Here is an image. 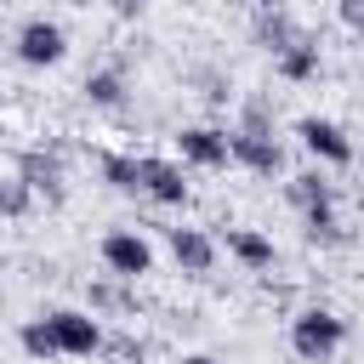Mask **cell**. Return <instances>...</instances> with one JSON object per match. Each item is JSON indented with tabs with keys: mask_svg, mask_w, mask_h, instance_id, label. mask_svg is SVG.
I'll return each mask as SVG.
<instances>
[{
	"mask_svg": "<svg viewBox=\"0 0 364 364\" xmlns=\"http://www.w3.org/2000/svg\"><path fill=\"white\" fill-rule=\"evenodd\" d=\"M341 341H347V324H341L330 307H301V313L290 318V347H296V358H307V364H324Z\"/></svg>",
	"mask_w": 364,
	"mask_h": 364,
	"instance_id": "6da1fadb",
	"label": "cell"
},
{
	"mask_svg": "<svg viewBox=\"0 0 364 364\" xmlns=\"http://www.w3.org/2000/svg\"><path fill=\"white\" fill-rule=\"evenodd\" d=\"M97 256H102V267H108L114 279H142V273H154V245H148L142 233H125V228L102 233Z\"/></svg>",
	"mask_w": 364,
	"mask_h": 364,
	"instance_id": "7a4b0ae2",
	"label": "cell"
},
{
	"mask_svg": "<svg viewBox=\"0 0 364 364\" xmlns=\"http://www.w3.org/2000/svg\"><path fill=\"white\" fill-rule=\"evenodd\" d=\"M233 165H245L256 176H279L284 171V148L273 142L267 125H239L233 131Z\"/></svg>",
	"mask_w": 364,
	"mask_h": 364,
	"instance_id": "3957f363",
	"label": "cell"
},
{
	"mask_svg": "<svg viewBox=\"0 0 364 364\" xmlns=\"http://www.w3.org/2000/svg\"><path fill=\"white\" fill-rule=\"evenodd\" d=\"M63 51H68V34H63L51 17H28V23L17 28V57H23L28 68H51V63H63Z\"/></svg>",
	"mask_w": 364,
	"mask_h": 364,
	"instance_id": "277c9868",
	"label": "cell"
},
{
	"mask_svg": "<svg viewBox=\"0 0 364 364\" xmlns=\"http://www.w3.org/2000/svg\"><path fill=\"white\" fill-rule=\"evenodd\" d=\"M46 318H51V330H57V347H63L68 358H91V353L102 347V324H97L91 313H80V307H51Z\"/></svg>",
	"mask_w": 364,
	"mask_h": 364,
	"instance_id": "5b68a950",
	"label": "cell"
},
{
	"mask_svg": "<svg viewBox=\"0 0 364 364\" xmlns=\"http://www.w3.org/2000/svg\"><path fill=\"white\" fill-rule=\"evenodd\" d=\"M176 148H182V159H188V165H199V171H222V165L233 159V131L188 125V131L176 136Z\"/></svg>",
	"mask_w": 364,
	"mask_h": 364,
	"instance_id": "8992f818",
	"label": "cell"
},
{
	"mask_svg": "<svg viewBox=\"0 0 364 364\" xmlns=\"http://www.w3.org/2000/svg\"><path fill=\"white\" fill-rule=\"evenodd\" d=\"M296 136H301V148H307L313 159H324V165H347V159H353V142L341 136V125H330V119H318V114H307V119L296 125Z\"/></svg>",
	"mask_w": 364,
	"mask_h": 364,
	"instance_id": "52a82bcc",
	"label": "cell"
},
{
	"mask_svg": "<svg viewBox=\"0 0 364 364\" xmlns=\"http://www.w3.org/2000/svg\"><path fill=\"white\" fill-rule=\"evenodd\" d=\"M165 245H171L176 267H188V273H210L216 267V239L205 228H165Z\"/></svg>",
	"mask_w": 364,
	"mask_h": 364,
	"instance_id": "ba28073f",
	"label": "cell"
},
{
	"mask_svg": "<svg viewBox=\"0 0 364 364\" xmlns=\"http://www.w3.org/2000/svg\"><path fill=\"white\" fill-rule=\"evenodd\" d=\"M136 171H142V193H148V199H159V205H188V182H182V171H176L171 159L142 154Z\"/></svg>",
	"mask_w": 364,
	"mask_h": 364,
	"instance_id": "9c48e42d",
	"label": "cell"
},
{
	"mask_svg": "<svg viewBox=\"0 0 364 364\" xmlns=\"http://www.w3.org/2000/svg\"><path fill=\"white\" fill-rule=\"evenodd\" d=\"M222 245H228L250 273L273 267V239H267V233H256V228H228V233H222Z\"/></svg>",
	"mask_w": 364,
	"mask_h": 364,
	"instance_id": "30bf717a",
	"label": "cell"
},
{
	"mask_svg": "<svg viewBox=\"0 0 364 364\" xmlns=\"http://www.w3.org/2000/svg\"><path fill=\"white\" fill-rule=\"evenodd\" d=\"M290 199H296L301 216H313V210H336V188H330L318 171H301V176L290 182Z\"/></svg>",
	"mask_w": 364,
	"mask_h": 364,
	"instance_id": "8fae6325",
	"label": "cell"
},
{
	"mask_svg": "<svg viewBox=\"0 0 364 364\" xmlns=\"http://www.w3.org/2000/svg\"><path fill=\"white\" fill-rule=\"evenodd\" d=\"M273 63H279V74H284L290 85H301V80H313V74H318V46H313V40L301 34V40H296L290 51H279Z\"/></svg>",
	"mask_w": 364,
	"mask_h": 364,
	"instance_id": "7c38bea8",
	"label": "cell"
},
{
	"mask_svg": "<svg viewBox=\"0 0 364 364\" xmlns=\"http://www.w3.org/2000/svg\"><path fill=\"white\" fill-rule=\"evenodd\" d=\"M17 176H28V188H40L46 199H63V171H57V159L23 154V159H17Z\"/></svg>",
	"mask_w": 364,
	"mask_h": 364,
	"instance_id": "4fadbf2b",
	"label": "cell"
},
{
	"mask_svg": "<svg viewBox=\"0 0 364 364\" xmlns=\"http://www.w3.org/2000/svg\"><path fill=\"white\" fill-rule=\"evenodd\" d=\"M256 40H262V46L279 57V51H290V46L301 40V28H296L284 11H262V23H256Z\"/></svg>",
	"mask_w": 364,
	"mask_h": 364,
	"instance_id": "5bb4252c",
	"label": "cell"
},
{
	"mask_svg": "<svg viewBox=\"0 0 364 364\" xmlns=\"http://www.w3.org/2000/svg\"><path fill=\"white\" fill-rule=\"evenodd\" d=\"M17 341H23V353H28V358H63L57 330H51V318H46V313H40V318H28V324L17 330Z\"/></svg>",
	"mask_w": 364,
	"mask_h": 364,
	"instance_id": "9a60e30c",
	"label": "cell"
},
{
	"mask_svg": "<svg viewBox=\"0 0 364 364\" xmlns=\"http://www.w3.org/2000/svg\"><path fill=\"white\" fill-rule=\"evenodd\" d=\"M85 97H91L97 108H119V102H125V74H119V68H97V74H85Z\"/></svg>",
	"mask_w": 364,
	"mask_h": 364,
	"instance_id": "2e32d148",
	"label": "cell"
},
{
	"mask_svg": "<svg viewBox=\"0 0 364 364\" xmlns=\"http://www.w3.org/2000/svg\"><path fill=\"white\" fill-rule=\"evenodd\" d=\"M97 165H102V182H108V188H119V193H142V171H136V159H125V154H102Z\"/></svg>",
	"mask_w": 364,
	"mask_h": 364,
	"instance_id": "e0dca14e",
	"label": "cell"
},
{
	"mask_svg": "<svg viewBox=\"0 0 364 364\" xmlns=\"http://www.w3.org/2000/svg\"><path fill=\"white\" fill-rule=\"evenodd\" d=\"M307 239H324V245H336V239H341V228H336V210H313V216H307Z\"/></svg>",
	"mask_w": 364,
	"mask_h": 364,
	"instance_id": "ac0fdd59",
	"label": "cell"
},
{
	"mask_svg": "<svg viewBox=\"0 0 364 364\" xmlns=\"http://www.w3.org/2000/svg\"><path fill=\"white\" fill-rule=\"evenodd\" d=\"M23 210H28V176H11V182H6V216L17 222Z\"/></svg>",
	"mask_w": 364,
	"mask_h": 364,
	"instance_id": "d6986e66",
	"label": "cell"
},
{
	"mask_svg": "<svg viewBox=\"0 0 364 364\" xmlns=\"http://www.w3.org/2000/svg\"><path fill=\"white\" fill-rule=\"evenodd\" d=\"M91 307H125V296L114 284H91Z\"/></svg>",
	"mask_w": 364,
	"mask_h": 364,
	"instance_id": "ffe728a7",
	"label": "cell"
},
{
	"mask_svg": "<svg viewBox=\"0 0 364 364\" xmlns=\"http://www.w3.org/2000/svg\"><path fill=\"white\" fill-rule=\"evenodd\" d=\"M341 23H347L353 34H364V0H341Z\"/></svg>",
	"mask_w": 364,
	"mask_h": 364,
	"instance_id": "44dd1931",
	"label": "cell"
},
{
	"mask_svg": "<svg viewBox=\"0 0 364 364\" xmlns=\"http://www.w3.org/2000/svg\"><path fill=\"white\" fill-rule=\"evenodd\" d=\"M182 364H216V358H205V353H193V358H182Z\"/></svg>",
	"mask_w": 364,
	"mask_h": 364,
	"instance_id": "7402d4cb",
	"label": "cell"
},
{
	"mask_svg": "<svg viewBox=\"0 0 364 364\" xmlns=\"http://www.w3.org/2000/svg\"><path fill=\"white\" fill-rule=\"evenodd\" d=\"M256 6H262V11H279V0H256Z\"/></svg>",
	"mask_w": 364,
	"mask_h": 364,
	"instance_id": "603a6c76",
	"label": "cell"
}]
</instances>
